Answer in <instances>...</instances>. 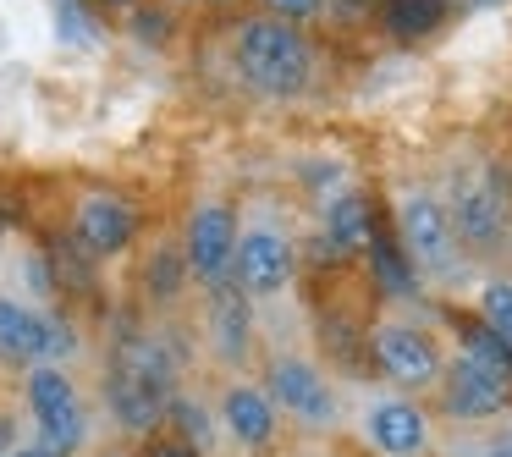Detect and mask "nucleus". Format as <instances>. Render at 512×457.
<instances>
[{"label": "nucleus", "mask_w": 512, "mask_h": 457, "mask_svg": "<svg viewBox=\"0 0 512 457\" xmlns=\"http://www.w3.org/2000/svg\"><path fill=\"white\" fill-rule=\"evenodd\" d=\"M386 221H391V232H397V243L408 248V259L419 265L430 303L457 298V292L468 298L479 265L463 254V243H457V226H452V215H446V204H441L435 177L397 171V177L386 182Z\"/></svg>", "instance_id": "39448f33"}, {"label": "nucleus", "mask_w": 512, "mask_h": 457, "mask_svg": "<svg viewBox=\"0 0 512 457\" xmlns=\"http://www.w3.org/2000/svg\"><path fill=\"white\" fill-rule=\"evenodd\" d=\"M303 221L276 193H243V226H237L232 281L248 292V303L265 320V342L287 336V309H298L303 287Z\"/></svg>", "instance_id": "f03ea898"}, {"label": "nucleus", "mask_w": 512, "mask_h": 457, "mask_svg": "<svg viewBox=\"0 0 512 457\" xmlns=\"http://www.w3.org/2000/svg\"><path fill=\"white\" fill-rule=\"evenodd\" d=\"M138 292H144V303L155 314L182 309V298L199 292V287H193V276H188V259H182L177 232H171V237H149L144 265H138Z\"/></svg>", "instance_id": "f3484780"}, {"label": "nucleus", "mask_w": 512, "mask_h": 457, "mask_svg": "<svg viewBox=\"0 0 512 457\" xmlns=\"http://www.w3.org/2000/svg\"><path fill=\"white\" fill-rule=\"evenodd\" d=\"M221 61L237 89L265 105H303L320 89V72H325V50L314 39V28L281 23V17H265V12H243L226 23Z\"/></svg>", "instance_id": "7ed1b4c3"}, {"label": "nucleus", "mask_w": 512, "mask_h": 457, "mask_svg": "<svg viewBox=\"0 0 512 457\" xmlns=\"http://www.w3.org/2000/svg\"><path fill=\"white\" fill-rule=\"evenodd\" d=\"M67 243L78 248L94 265H111V259L133 254L144 243V204L127 188L111 182H89L67 199Z\"/></svg>", "instance_id": "ddd939ff"}, {"label": "nucleus", "mask_w": 512, "mask_h": 457, "mask_svg": "<svg viewBox=\"0 0 512 457\" xmlns=\"http://www.w3.org/2000/svg\"><path fill=\"white\" fill-rule=\"evenodd\" d=\"M386 221V199L364 188V182H347L342 193L314 210V232L303 237V259L309 265H358L369 248V237Z\"/></svg>", "instance_id": "4468645a"}, {"label": "nucleus", "mask_w": 512, "mask_h": 457, "mask_svg": "<svg viewBox=\"0 0 512 457\" xmlns=\"http://www.w3.org/2000/svg\"><path fill=\"white\" fill-rule=\"evenodd\" d=\"M347 430L342 441L364 457H441V419L424 397L386 386V380H342Z\"/></svg>", "instance_id": "6e6552de"}, {"label": "nucleus", "mask_w": 512, "mask_h": 457, "mask_svg": "<svg viewBox=\"0 0 512 457\" xmlns=\"http://www.w3.org/2000/svg\"><path fill=\"white\" fill-rule=\"evenodd\" d=\"M463 6H501V0H463Z\"/></svg>", "instance_id": "c756f323"}, {"label": "nucleus", "mask_w": 512, "mask_h": 457, "mask_svg": "<svg viewBox=\"0 0 512 457\" xmlns=\"http://www.w3.org/2000/svg\"><path fill=\"white\" fill-rule=\"evenodd\" d=\"M78 358H83V331L56 303H39L28 287L0 281V369L23 375L34 364H78Z\"/></svg>", "instance_id": "9d476101"}, {"label": "nucleus", "mask_w": 512, "mask_h": 457, "mask_svg": "<svg viewBox=\"0 0 512 457\" xmlns=\"http://www.w3.org/2000/svg\"><path fill=\"white\" fill-rule=\"evenodd\" d=\"M188 386V353L177 347L171 325H138L122 331L105 353L100 369V413L122 441L144 446L149 435L166 430L171 397Z\"/></svg>", "instance_id": "f257e3e1"}, {"label": "nucleus", "mask_w": 512, "mask_h": 457, "mask_svg": "<svg viewBox=\"0 0 512 457\" xmlns=\"http://www.w3.org/2000/svg\"><path fill=\"white\" fill-rule=\"evenodd\" d=\"M166 430L182 435V441H193L204 457H215V452L226 446V441H221V413H215V397H210L204 386H193V380L177 391V397H171Z\"/></svg>", "instance_id": "6ab92c4d"}, {"label": "nucleus", "mask_w": 512, "mask_h": 457, "mask_svg": "<svg viewBox=\"0 0 512 457\" xmlns=\"http://www.w3.org/2000/svg\"><path fill=\"white\" fill-rule=\"evenodd\" d=\"M463 309L474 314L479 325H490V331L512 347V265L479 270L474 287H468V298H463Z\"/></svg>", "instance_id": "aec40b11"}, {"label": "nucleus", "mask_w": 512, "mask_h": 457, "mask_svg": "<svg viewBox=\"0 0 512 457\" xmlns=\"http://www.w3.org/2000/svg\"><path fill=\"white\" fill-rule=\"evenodd\" d=\"M259 380H265L270 402L287 419V435L298 441H342L347 430V386L342 375H331L320 353L309 342H265L259 358Z\"/></svg>", "instance_id": "0eeeda50"}, {"label": "nucleus", "mask_w": 512, "mask_h": 457, "mask_svg": "<svg viewBox=\"0 0 512 457\" xmlns=\"http://www.w3.org/2000/svg\"><path fill=\"white\" fill-rule=\"evenodd\" d=\"M298 457H364V452H342L336 441H320V446H314V441H303V452H298Z\"/></svg>", "instance_id": "a878e982"}, {"label": "nucleus", "mask_w": 512, "mask_h": 457, "mask_svg": "<svg viewBox=\"0 0 512 457\" xmlns=\"http://www.w3.org/2000/svg\"><path fill=\"white\" fill-rule=\"evenodd\" d=\"M83 457H138V452H127V446H105V441H100L94 452H83Z\"/></svg>", "instance_id": "cd10ccee"}, {"label": "nucleus", "mask_w": 512, "mask_h": 457, "mask_svg": "<svg viewBox=\"0 0 512 457\" xmlns=\"http://www.w3.org/2000/svg\"><path fill=\"white\" fill-rule=\"evenodd\" d=\"M452 23V0H380V34L391 45H430Z\"/></svg>", "instance_id": "a211bd4d"}, {"label": "nucleus", "mask_w": 512, "mask_h": 457, "mask_svg": "<svg viewBox=\"0 0 512 457\" xmlns=\"http://www.w3.org/2000/svg\"><path fill=\"white\" fill-rule=\"evenodd\" d=\"M507 265H512V254H507Z\"/></svg>", "instance_id": "2f4dec72"}, {"label": "nucleus", "mask_w": 512, "mask_h": 457, "mask_svg": "<svg viewBox=\"0 0 512 457\" xmlns=\"http://www.w3.org/2000/svg\"><path fill=\"white\" fill-rule=\"evenodd\" d=\"M6 457H56V452H50V446H39L34 435H28V441H17V446H12V452H6Z\"/></svg>", "instance_id": "bb28decb"}, {"label": "nucleus", "mask_w": 512, "mask_h": 457, "mask_svg": "<svg viewBox=\"0 0 512 457\" xmlns=\"http://www.w3.org/2000/svg\"><path fill=\"white\" fill-rule=\"evenodd\" d=\"M441 204L457 226V243L479 270L507 265L512 254V166L479 144H457L435 171Z\"/></svg>", "instance_id": "20e7f679"}, {"label": "nucleus", "mask_w": 512, "mask_h": 457, "mask_svg": "<svg viewBox=\"0 0 512 457\" xmlns=\"http://www.w3.org/2000/svg\"><path fill=\"white\" fill-rule=\"evenodd\" d=\"M17 402H23L28 435L50 446L56 457H83L100 446V397L83 386L78 364H34L17 375Z\"/></svg>", "instance_id": "1a4fd4ad"}, {"label": "nucleus", "mask_w": 512, "mask_h": 457, "mask_svg": "<svg viewBox=\"0 0 512 457\" xmlns=\"http://www.w3.org/2000/svg\"><path fill=\"white\" fill-rule=\"evenodd\" d=\"M199 353L215 375H254L265 358V320L237 281L199 292Z\"/></svg>", "instance_id": "f8f14e48"}, {"label": "nucleus", "mask_w": 512, "mask_h": 457, "mask_svg": "<svg viewBox=\"0 0 512 457\" xmlns=\"http://www.w3.org/2000/svg\"><path fill=\"white\" fill-rule=\"evenodd\" d=\"M364 276H369V292H375V303H424L430 292H424V276L419 265L408 259V248L397 243V232H391V221H380V232L369 237L364 248Z\"/></svg>", "instance_id": "dca6fc26"}, {"label": "nucleus", "mask_w": 512, "mask_h": 457, "mask_svg": "<svg viewBox=\"0 0 512 457\" xmlns=\"http://www.w3.org/2000/svg\"><path fill=\"white\" fill-rule=\"evenodd\" d=\"M160 6H182V0H160Z\"/></svg>", "instance_id": "7c9ffc66"}, {"label": "nucleus", "mask_w": 512, "mask_h": 457, "mask_svg": "<svg viewBox=\"0 0 512 457\" xmlns=\"http://www.w3.org/2000/svg\"><path fill=\"white\" fill-rule=\"evenodd\" d=\"M320 23L331 34H358V28H375L380 23V0H325Z\"/></svg>", "instance_id": "412c9836"}, {"label": "nucleus", "mask_w": 512, "mask_h": 457, "mask_svg": "<svg viewBox=\"0 0 512 457\" xmlns=\"http://www.w3.org/2000/svg\"><path fill=\"white\" fill-rule=\"evenodd\" d=\"M237 226H243V199L237 193L215 188V182L193 188L188 210H182V226H177V243H182V259H188V276L199 292L232 281Z\"/></svg>", "instance_id": "9b49d317"}, {"label": "nucleus", "mask_w": 512, "mask_h": 457, "mask_svg": "<svg viewBox=\"0 0 512 457\" xmlns=\"http://www.w3.org/2000/svg\"><path fill=\"white\" fill-rule=\"evenodd\" d=\"M138 457H204L193 441H182V435H171V430H160V435H149L144 441V452Z\"/></svg>", "instance_id": "393cba45"}, {"label": "nucleus", "mask_w": 512, "mask_h": 457, "mask_svg": "<svg viewBox=\"0 0 512 457\" xmlns=\"http://www.w3.org/2000/svg\"><path fill=\"white\" fill-rule=\"evenodd\" d=\"M446 452L452 457H512V419L490 424V430H463Z\"/></svg>", "instance_id": "4be33fe9"}, {"label": "nucleus", "mask_w": 512, "mask_h": 457, "mask_svg": "<svg viewBox=\"0 0 512 457\" xmlns=\"http://www.w3.org/2000/svg\"><path fill=\"white\" fill-rule=\"evenodd\" d=\"M364 353H369V375L375 380L430 402L441 391L446 358H452L441 303H430V298L424 303H375L364 314Z\"/></svg>", "instance_id": "423d86ee"}, {"label": "nucleus", "mask_w": 512, "mask_h": 457, "mask_svg": "<svg viewBox=\"0 0 512 457\" xmlns=\"http://www.w3.org/2000/svg\"><path fill=\"white\" fill-rule=\"evenodd\" d=\"M17 441H28V419H23V402H0V457L12 452Z\"/></svg>", "instance_id": "b1692460"}, {"label": "nucleus", "mask_w": 512, "mask_h": 457, "mask_svg": "<svg viewBox=\"0 0 512 457\" xmlns=\"http://www.w3.org/2000/svg\"><path fill=\"white\" fill-rule=\"evenodd\" d=\"M193 6H210V12H232L237 0H193Z\"/></svg>", "instance_id": "c85d7f7f"}, {"label": "nucleus", "mask_w": 512, "mask_h": 457, "mask_svg": "<svg viewBox=\"0 0 512 457\" xmlns=\"http://www.w3.org/2000/svg\"><path fill=\"white\" fill-rule=\"evenodd\" d=\"M215 413H221L226 452H237V457H270L287 441V419H281V408L270 402L259 369L254 375H221V386H215Z\"/></svg>", "instance_id": "2eb2a0df"}, {"label": "nucleus", "mask_w": 512, "mask_h": 457, "mask_svg": "<svg viewBox=\"0 0 512 457\" xmlns=\"http://www.w3.org/2000/svg\"><path fill=\"white\" fill-rule=\"evenodd\" d=\"M248 6L265 17H281V23H298V28H314L325 12V0H248Z\"/></svg>", "instance_id": "5701e85b"}]
</instances>
